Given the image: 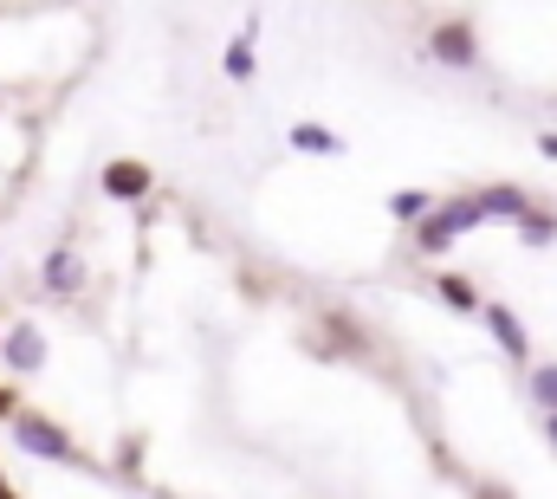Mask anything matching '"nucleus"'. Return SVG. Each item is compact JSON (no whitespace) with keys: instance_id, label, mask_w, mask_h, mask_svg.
Masks as SVG:
<instances>
[{"instance_id":"6ab92c4d","label":"nucleus","mask_w":557,"mask_h":499,"mask_svg":"<svg viewBox=\"0 0 557 499\" xmlns=\"http://www.w3.org/2000/svg\"><path fill=\"white\" fill-rule=\"evenodd\" d=\"M0 499H13V494H7V480H0Z\"/></svg>"},{"instance_id":"f257e3e1","label":"nucleus","mask_w":557,"mask_h":499,"mask_svg":"<svg viewBox=\"0 0 557 499\" xmlns=\"http://www.w3.org/2000/svg\"><path fill=\"white\" fill-rule=\"evenodd\" d=\"M473 228H480V202H473V195H441V208L421 221L409 241H416V253H428V259H434V253H447L454 241H467Z\"/></svg>"},{"instance_id":"0eeeda50","label":"nucleus","mask_w":557,"mask_h":499,"mask_svg":"<svg viewBox=\"0 0 557 499\" xmlns=\"http://www.w3.org/2000/svg\"><path fill=\"white\" fill-rule=\"evenodd\" d=\"M473 202H480V221H525L532 215V188H519V182H493V188H473Z\"/></svg>"},{"instance_id":"aec40b11","label":"nucleus","mask_w":557,"mask_h":499,"mask_svg":"<svg viewBox=\"0 0 557 499\" xmlns=\"http://www.w3.org/2000/svg\"><path fill=\"white\" fill-rule=\"evenodd\" d=\"M0 344H7V331H0Z\"/></svg>"},{"instance_id":"f03ea898","label":"nucleus","mask_w":557,"mask_h":499,"mask_svg":"<svg viewBox=\"0 0 557 499\" xmlns=\"http://www.w3.org/2000/svg\"><path fill=\"white\" fill-rule=\"evenodd\" d=\"M7 435H13V441H20V454H33V461H72V467L85 461V454H78V441H72L52 415H39V409H13Z\"/></svg>"},{"instance_id":"9d476101","label":"nucleus","mask_w":557,"mask_h":499,"mask_svg":"<svg viewBox=\"0 0 557 499\" xmlns=\"http://www.w3.org/2000/svg\"><path fill=\"white\" fill-rule=\"evenodd\" d=\"M285 143H292L298 156H344V136L331 124H318V118H298V124L285 130Z\"/></svg>"},{"instance_id":"7ed1b4c3","label":"nucleus","mask_w":557,"mask_h":499,"mask_svg":"<svg viewBox=\"0 0 557 499\" xmlns=\"http://www.w3.org/2000/svg\"><path fill=\"white\" fill-rule=\"evenodd\" d=\"M428 59L447 65V72H473V65H480V33H473L467 20H441V26L428 33Z\"/></svg>"},{"instance_id":"423d86ee","label":"nucleus","mask_w":557,"mask_h":499,"mask_svg":"<svg viewBox=\"0 0 557 499\" xmlns=\"http://www.w3.org/2000/svg\"><path fill=\"white\" fill-rule=\"evenodd\" d=\"M98 188H104L111 202H143V195L156 188V175H149V162H137V156H111L104 175H98Z\"/></svg>"},{"instance_id":"2eb2a0df","label":"nucleus","mask_w":557,"mask_h":499,"mask_svg":"<svg viewBox=\"0 0 557 499\" xmlns=\"http://www.w3.org/2000/svg\"><path fill=\"white\" fill-rule=\"evenodd\" d=\"M111 467H117V474H137V467H143V441H137V435L117 448V461H111Z\"/></svg>"},{"instance_id":"dca6fc26","label":"nucleus","mask_w":557,"mask_h":499,"mask_svg":"<svg viewBox=\"0 0 557 499\" xmlns=\"http://www.w3.org/2000/svg\"><path fill=\"white\" fill-rule=\"evenodd\" d=\"M539 156H552V162H557V130H545V136H539Z\"/></svg>"},{"instance_id":"ddd939ff","label":"nucleus","mask_w":557,"mask_h":499,"mask_svg":"<svg viewBox=\"0 0 557 499\" xmlns=\"http://www.w3.org/2000/svg\"><path fill=\"white\" fill-rule=\"evenodd\" d=\"M525 395H532L545 415H557V357H545V364L525 370Z\"/></svg>"},{"instance_id":"f3484780","label":"nucleus","mask_w":557,"mask_h":499,"mask_svg":"<svg viewBox=\"0 0 557 499\" xmlns=\"http://www.w3.org/2000/svg\"><path fill=\"white\" fill-rule=\"evenodd\" d=\"M545 441L557 448V415H545Z\"/></svg>"},{"instance_id":"20e7f679","label":"nucleus","mask_w":557,"mask_h":499,"mask_svg":"<svg viewBox=\"0 0 557 499\" xmlns=\"http://www.w3.org/2000/svg\"><path fill=\"white\" fill-rule=\"evenodd\" d=\"M480 325L493 331V344H499V357H512V364H532V331H525V318H519L512 305H499V299H486V312H480Z\"/></svg>"},{"instance_id":"9b49d317","label":"nucleus","mask_w":557,"mask_h":499,"mask_svg":"<svg viewBox=\"0 0 557 499\" xmlns=\"http://www.w3.org/2000/svg\"><path fill=\"white\" fill-rule=\"evenodd\" d=\"M434 299L447 305V312H467V318H480L486 312V299L473 292V279H460V272H434Z\"/></svg>"},{"instance_id":"6e6552de","label":"nucleus","mask_w":557,"mask_h":499,"mask_svg":"<svg viewBox=\"0 0 557 499\" xmlns=\"http://www.w3.org/2000/svg\"><path fill=\"white\" fill-rule=\"evenodd\" d=\"M39 285H46V299H72V292L85 285V259L72 247H52L46 266H39Z\"/></svg>"},{"instance_id":"a211bd4d","label":"nucleus","mask_w":557,"mask_h":499,"mask_svg":"<svg viewBox=\"0 0 557 499\" xmlns=\"http://www.w3.org/2000/svg\"><path fill=\"white\" fill-rule=\"evenodd\" d=\"M480 499H512V494H506V487H486V494H480Z\"/></svg>"},{"instance_id":"f8f14e48","label":"nucleus","mask_w":557,"mask_h":499,"mask_svg":"<svg viewBox=\"0 0 557 499\" xmlns=\"http://www.w3.org/2000/svg\"><path fill=\"white\" fill-rule=\"evenodd\" d=\"M434 208H441V195H434V188H396V195H389V215H396L409 234H416Z\"/></svg>"},{"instance_id":"1a4fd4ad","label":"nucleus","mask_w":557,"mask_h":499,"mask_svg":"<svg viewBox=\"0 0 557 499\" xmlns=\"http://www.w3.org/2000/svg\"><path fill=\"white\" fill-rule=\"evenodd\" d=\"M253 46H260V20H247V26L227 39V52H221V65H227L234 85H253V72H260V65H253Z\"/></svg>"},{"instance_id":"4468645a","label":"nucleus","mask_w":557,"mask_h":499,"mask_svg":"<svg viewBox=\"0 0 557 499\" xmlns=\"http://www.w3.org/2000/svg\"><path fill=\"white\" fill-rule=\"evenodd\" d=\"M519 241H525V247H552L557 241V215L552 208H532V215L519 221Z\"/></svg>"},{"instance_id":"39448f33","label":"nucleus","mask_w":557,"mask_h":499,"mask_svg":"<svg viewBox=\"0 0 557 499\" xmlns=\"http://www.w3.org/2000/svg\"><path fill=\"white\" fill-rule=\"evenodd\" d=\"M0 357H7V370H13V376H39V370H46V331H39L33 318H20V325L7 331Z\"/></svg>"}]
</instances>
